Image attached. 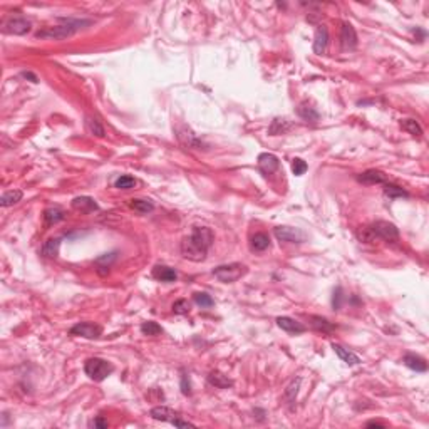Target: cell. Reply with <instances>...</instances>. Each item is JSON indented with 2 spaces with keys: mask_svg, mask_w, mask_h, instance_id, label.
<instances>
[{
  "mask_svg": "<svg viewBox=\"0 0 429 429\" xmlns=\"http://www.w3.org/2000/svg\"><path fill=\"white\" fill-rule=\"evenodd\" d=\"M329 44V30L325 25H319L315 32V40H313V52L315 54H324Z\"/></svg>",
  "mask_w": 429,
  "mask_h": 429,
  "instance_id": "ac0fdd59",
  "label": "cell"
},
{
  "mask_svg": "<svg viewBox=\"0 0 429 429\" xmlns=\"http://www.w3.org/2000/svg\"><path fill=\"white\" fill-rule=\"evenodd\" d=\"M59 248H61V238H49L40 248V253L47 258H55L59 255Z\"/></svg>",
  "mask_w": 429,
  "mask_h": 429,
  "instance_id": "7402d4cb",
  "label": "cell"
},
{
  "mask_svg": "<svg viewBox=\"0 0 429 429\" xmlns=\"http://www.w3.org/2000/svg\"><path fill=\"white\" fill-rule=\"evenodd\" d=\"M270 247V237L267 233H255L250 240V248L253 252H265Z\"/></svg>",
  "mask_w": 429,
  "mask_h": 429,
  "instance_id": "44dd1931",
  "label": "cell"
},
{
  "mask_svg": "<svg viewBox=\"0 0 429 429\" xmlns=\"http://www.w3.org/2000/svg\"><path fill=\"white\" fill-rule=\"evenodd\" d=\"M174 135H176V140L179 141V144L184 146L186 149H205V143L201 141V138H198L193 129L186 124H178L174 128Z\"/></svg>",
  "mask_w": 429,
  "mask_h": 429,
  "instance_id": "5b68a950",
  "label": "cell"
},
{
  "mask_svg": "<svg viewBox=\"0 0 429 429\" xmlns=\"http://www.w3.org/2000/svg\"><path fill=\"white\" fill-rule=\"evenodd\" d=\"M149 416L154 419V421H163V423H173L174 419L179 418V414L176 411H173L171 408H166V406H156L149 411Z\"/></svg>",
  "mask_w": 429,
  "mask_h": 429,
  "instance_id": "7c38bea8",
  "label": "cell"
},
{
  "mask_svg": "<svg viewBox=\"0 0 429 429\" xmlns=\"http://www.w3.org/2000/svg\"><path fill=\"white\" fill-rule=\"evenodd\" d=\"M340 302H342V288H337L334 292V300H332V303H334V308H340Z\"/></svg>",
  "mask_w": 429,
  "mask_h": 429,
  "instance_id": "ab89813d",
  "label": "cell"
},
{
  "mask_svg": "<svg viewBox=\"0 0 429 429\" xmlns=\"http://www.w3.org/2000/svg\"><path fill=\"white\" fill-rule=\"evenodd\" d=\"M374 233L376 240H384V242H396L399 238V230L394 223H389V221H376V223L369 225Z\"/></svg>",
  "mask_w": 429,
  "mask_h": 429,
  "instance_id": "8992f818",
  "label": "cell"
},
{
  "mask_svg": "<svg viewBox=\"0 0 429 429\" xmlns=\"http://www.w3.org/2000/svg\"><path fill=\"white\" fill-rule=\"evenodd\" d=\"M91 428H99V429H104V428H108L109 424H108V421H106V419H103V418H96L94 421H91V424H89Z\"/></svg>",
  "mask_w": 429,
  "mask_h": 429,
  "instance_id": "f35d334b",
  "label": "cell"
},
{
  "mask_svg": "<svg viewBox=\"0 0 429 429\" xmlns=\"http://www.w3.org/2000/svg\"><path fill=\"white\" fill-rule=\"evenodd\" d=\"M275 237L279 238L280 242L303 243L307 240V233L300 228H293V227H277Z\"/></svg>",
  "mask_w": 429,
  "mask_h": 429,
  "instance_id": "52a82bcc",
  "label": "cell"
},
{
  "mask_svg": "<svg viewBox=\"0 0 429 429\" xmlns=\"http://www.w3.org/2000/svg\"><path fill=\"white\" fill-rule=\"evenodd\" d=\"M310 320H312V327H313V329H317V330H322V332H332V330L335 329V325H334V324H330V322L327 320V319H324V317L313 315V317H310Z\"/></svg>",
  "mask_w": 429,
  "mask_h": 429,
  "instance_id": "f546056e",
  "label": "cell"
},
{
  "mask_svg": "<svg viewBox=\"0 0 429 429\" xmlns=\"http://www.w3.org/2000/svg\"><path fill=\"white\" fill-rule=\"evenodd\" d=\"M92 22L87 18H61V25H54L42 29L35 34L37 39H49V40H62L76 34L77 30L84 29L86 25H91Z\"/></svg>",
  "mask_w": 429,
  "mask_h": 429,
  "instance_id": "7a4b0ae2",
  "label": "cell"
},
{
  "mask_svg": "<svg viewBox=\"0 0 429 429\" xmlns=\"http://www.w3.org/2000/svg\"><path fill=\"white\" fill-rule=\"evenodd\" d=\"M208 382H210L211 386L218 387V389H227V387H232V386H233V382L230 381L227 376H223V374H221V372H218V371L210 372Z\"/></svg>",
  "mask_w": 429,
  "mask_h": 429,
  "instance_id": "603a6c76",
  "label": "cell"
},
{
  "mask_svg": "<svg viewBox=\"0 0 429 429\" xmlns=\"http://www.w3.org/2000/svg\"><path fill=\"white\" fill-rule=\"evenodd\" d=\"M277 325L282 330L288 332V334H302V332H305V325L292 319V317H279L277 319Z\"/></svg>",
  "mask_w": 429,
  "mask_h": 429,
  "instance_id": "5bb4252c",
  "label": "cell"
},
{
  "mask_svg": "<svg viewBox=\"0 0 429 429\" xmlns=\"http://www.w3.org/2000/svg\"><path fill=\"white\" fill-rule=\"evenodd\" d=\"M384 195L389 196V198H408L409 193L404 190V188L398 186V184H393V183H384Z\"/></svg>",
  "mask_w": 429,
  "mask_h": 429,
  "instance_id": "4316f807",
  "label": "cell"
},
{
  "mask_svg": "<svg viewBox=\"0 0 429 429\" xmlns=\"http://www.w3.org/2000/svg\"><path fill=\"white\" fill-rule=\"evenodd\" d=\"M403 362H404V366L409 367L411 371H416V372H426L428 371L426 361L419 356H414V354H406Z\"/></svg>",
  "mask_w": 429,
  "mask_h": 429,
  "instance_id": "d6986e66",
  "label": "cell"
},
{
  "mask_svg": "<svg viewBox=\"0 0 429 429\" xmlns=\"http://www.w3.org/2000/svg\"><path fill=\"white\" fill-rule=\"evenodd\" d=\"M307 168L308 166L303 159H300V158L292 159V171H293V174H297V176H302V174L307 171Z\"/></svg>",
  "mask_w": 429,
  "mask_h": 429,
  "instance_id": "74e56055",
  "label": "cell"
},
{
  "mask_svg": "<svg viewBox=\"0 0 429 429\" xmlns=\"http://www.w3.org/2000/svg\"><path fill=\"white\" fill-rule=\"evenodd\" d=\"M401 128H403L404 131H408L409 135H413V136H421L423 135V128L419 126V123L416 121V119H403V121H401Z\"/></svg>",
  "mask_w": 429,
  "mask_h": 429,
  "instance_id": "83f0119b",
  "label": "cell"
},
{
  "mask_svg": "<svg viewBox=\"0 0 429 429\" xmlns=\"http://www.w3.org/2000/svg\"><path fill=\"white\" fill-rule=\"evenodd\" d=\"M193 300H195L196 305L201 307V308H211L215 305V300L205 292H196L195 295H193Z\"/></svg>",
  "mask_w": 429,
  "mask_h": 429,
  "instance_id": "1f68e13d",
  "label": "cell"
},
{
  "mask_svg": "<svg viewBox=\"0 0 429 429\" xmlns=\"http://www.w3.org/2000/svg\"><path fill=\"white\" fill-rule=\"evenodd\" d=\"M86 128L87 131L91 133V135L98 136V138H103L104 136V126L101 124V121L98 118L94 116H87L86 118Z\"/></svg>",
  "mask_w": 429,
  "mask_h": 429,
  "instance_id": "484cf974",
  "label": "cell"
},
{
  "mask_svg": "<svg viewBox=\"0 0 429 429\" xmlns=\"http://www.w3.org/2000/svg\"><path fill=\"white\" fill-rule=\"evenodd\" d=\"M113 371H114L113 364L99 357H91L84 362V372L89 379L96 382H103L106 377L113 374Z\"/></svg>",
  "mask_w": 429,
  "mask_h": 429,
  "instance_id": "3957f363",
  "label": "cell"
},
{
  "mask_svg": "<svg viewBox=\"0 0 429 429\" xmlns=\"http://www.w3.org/2000/svg\"><path fill=\"white\" fill-rule=\"evenodd\" d=\"M64 218H66V215H64V211L61 208H57V206H52V208H47L44 211V221L47 225H55V223H59V221H62Z\"/></svg>",
  "mask_w": 429,
  "mask_h": 429,
  "instance_id": "cb8c5ba5",
  "label": "cell"
},
{
  "mask_svg": "<svg viewBox=\"0 0 429 429\" xmlns=\"http://www.w3.org/2000/svg\"><path fill=\"white\" fill-rule=\"evenodd\" d=\"M190 310H191V305L186 298H179V300L173 303V312L178 313V315H186V313H190Z\"/></svg>",
  "mask_w": 429,
  "mask_h": 429,
  "instance_id": "d590c367",
  "label": "cell"
},
{
  "mask_svg": "<svg viewBox=\"0 0 429 429\" xmlns=\"http://www.w3.org/2000/svg\"><path fill=\"white\" fill-rule=\"evenodd\" d=\"M247 272L248 270H247L245 265H242V264H228V265L216 267V269L213 270V275L223 284H233V282H237V280L242 279V277L245 275Z\"/></svg>",
  "mask_w": 429,
  "mask_h": 429,
  "instance_id": "277c9868",
  "label": "cell"
},
{
  "mask_svg": "<svg viewBox=\"0 0 429 429\" xmlns=\"http://www.w3.org/2000/svg\"><path fill=\"white\" fill-rule=\"evenodd\" d=\"M332 349H334V352L340 357V361L345 362L347 366H359V364H361V357H359L357 354L350 352L349 349L342 347L340 344H332Z\"/></svg>",
  "mask_w": 429,
  "mask_h": 429,
  "instance_id": "2e32d148",
  "label": "cell"
},
{
  "mask_svg": "<svg viewBox=\"0 0 429 429\" xmlns=\"http://www.w3.org/2000/svg\"><path fill=\"white\" fill-rule=\"evenodd\" d=\"M141 332L144 335H159V334H163V329H161V325L156 324V322L147 320L141 324Z\"/></svg>",
  "mask_w": 429,
  "mask_h": 429,
  "instance_id": "d6a6232c",
  "label": "cell"
},
{
  "mask_svg": "<svg viewBox=\"0 0 429 429\" xmlns=\"http://www.w3.org/2000/svg\"><path fill=\"white\" fill-rule=\"evenodd\" d=\"M181 391H183V394H190L191 391H190V381H188V386H186V374H183L181 376Z\"/></svg>",
  "mask_w": 429,
  "mask_h": 429,
  "instance_id": "b9f144b4",
  "label": "cell"
},
{
  "mask_svg": "<svg viewBox=\"0 0 429 429\" xmlns=\"http://www.w3.org/2000/svg\"><path fill=\"white\" fill-rule=\"evenodd\" d=\"M22 196H24V193H22L20 190L7 191V193H3L2 198H0V205H2L3 208H7V206H12V205H15V203L20 201Z\"/></svg>",
  "mask_w": 429,
  "mask_h": 429,
  "instance_id": "d4e9b609",
  "label": "cell"
},
{
  "mask_svg": "<svg viewBox=\"0 0 429 429\" xmlns=\"http://www.w3.org/2000/svg\"><path fill=\"white\" fill-rule=\"evenodd\" d=\"M135 184H136V179L133 176H129V174H121V176L114 181V186H116L118 190H131Z\"/></svg>",
  "mask_w": 429,
  "mask_h": 429,
  "instance_id": "836d02e7",
  "label": "cell"
},
{
  "mask_svg": "<svg viewBox=\"0 0 429 429\" xmlns=\"http://www.w3.org/2000/svg\"><path fill=\"white\" fill-rule=\"evenodd\" d=\"M258 168L264 174H272L280 168V161L275 154L272 153H262L258 156Z\"/></svg>",
  "mask_w": 429,
  "mask_h": 429,
  "instance_id": "8fae6325",
  "label": "cell"
},
{
  "mask_svg": "<svg viewBox=\"0 0 429 429\" xmlns=\"http://www.w3.org/2000/svg\"><path fill=\"white\" fill-rule=\"evenodd\" d=\"M288 129H290V124H288L287 119L277 118V119H274V123H272L269 133L272 136H277V135H284V133L288 131Z\"/></svg>",
  "mask_w": 429,
  "mask_h": 429,
  "instance_id": "f1b7e54d",
  "label": "cell"
},
{
  "mask_svg": "<svg viewBox=\"0 0 429 429\" xmlns=\"http://www.w3.org/2000/svg\"><path fill=\"white\" fill-rule=\"evenodd\" d=\"M298 387H300V379L292 381V384L287 387V391H285V399H287L288 403H293L295 396L298 393Z\"/></svg>",
  "mask_w": 429,
  "mask_h": 429,
  "instance_id": "8d00e7d4",
  "label": "cell"
},
{
  "mask_svg": "<svg viewBox=\"0 0 429 429\" xmlns=\"http://www.w3.org/2000/svg\"><path fill=\"white\" fill-rule=\"evenodd\" d=\"M297 114H298V116H300L305 123H312V124H315V123L320 119L319 113L315 111V108H312V106L307 104V103H302L300 106H298V108H297Z\"/></svg>",
  "mask_w": 429,
  "mask_h": 429,
  "instance_id": "ffe728a7",
  "label": "cell"
},
{
  "mask_svg": "<svg viewBox=\"0 0 429 429\" xmlns=\"http://www.w3.org/2000/svg\"><path fill=\"white\" fill-rule=\"evenodd\" d=\"M340 45H342L344 50L356 49V45H357V34H356V30H354V27L347 24V22L340 27Z\"/></svg>",
  "mask_w": 429,
  "mask_h": 429,
  "instance_id": "30bf717a",
  "label": "cell"
},
{
  "mask_svg": "<svg viewBox=\"0 0 429 429\" xmlns=\"http://www.w3.org/2000/svg\"><path fill=\"white\" fill-rule=\"evenodd\" d=\"M153 277L159 282H166V284H171V282H176L178 279V274L174 272V269H169L166 265H156L153 269Z\"/></svg>",
  "mask_w": 429,
  "mask_h": 429,
  "instance_id": "e0dca14e",
  "label": "cell"
},
{
  "mask_svg": "<svg viewBox=\"0 0 429 429\" xmlns=\"http://www.w3.org/2000/svg\"><path fill=\"white\" fill-rule=\"evenodd\" d=\"M129 206L133 210L140 211V213H149V211L154 210V205L149 200H131L129 201Z\"/></svg>",
  "mask_w": 429,
  "mask_h": 429,
  "instance_id": "4dcf8cb0",
  "label": "cell"
},
{
  "mask_svg": "<svg viewBox=\"0 0 429 429\" xmlns=\"http://www.w3.org/2000/svg\"><path fill=\"white\" fill-rule=\"evenodd\" d=\"M211 245H213V232L208 227H195L190 237L183 238L181 255L186 260L203 262L208 255Z\"/></svg>",
  "mask_w": 429,
  "mask_h": 429,
  "instance_id": "6da1fadb",
  "label": "cell"
},
{
  "mask_svg": "<svg viewBox=\"0 0 429 429\" xmlns=\"http://www.w3.org/2000/svg\"><path fill=\"white\" fill-rule=\"evenodd\" d=\"M71 335H77V337H86V339H99L103 334V327L92 322H79L69 330Z\"/></svg>",
  "mask_w": 429,
  "mask_h": 429,
  "instance_id": "ba28073f",
  "label": "cell"
},
{
  "mask_svg": "<svg viewBox=\"0 0 429 429\" xmlns=\"http://www.w3.org/2000/svg\"><path fill=\"white\" fill-rule=\"evenodd\" d=\"M72 208L81 213H91V211L99 210V205L89 196H79L72 200Z\"/></svg>",
  "mask_w": 429,
  "mask_h": 429,
  "instance_id": "9a60e30c",
  "label": "cell"
},
{
  "mask_svg": "<svg viewBox=\"0 0 429 429\" xmlns=\"http://www.w3.org/2000/svg\"><path fill=\"white\" fill-rule=\"evenodd\" d=\"M171 424H173V426H176V428H195V424H193V423L183 421L181 418H176Z\"/></svg>",
  "mask_w": 429,
  "mask_h": 429,
  "instance_id": "60d3db41",
  "label": "cell"
},
{
  "mask_svg": "<svg viewBox=\"0 0 429 429\" xmlns=\"http://www.w3.org/2000/svg\"><path fill=\"white\" fill-rule=\"evenodd\" d=\"M30 20H27L25 17H10L3 22V32L5 34H13V35H24L30 30Z\"/></svg>",
  "mask_w": 429,
  "mask_h": 429,
  "instance_id": "9c48e42d",
  "label": "cell"
},
{
  "mask_svg": "<svg viewBox=\"0 0 429 429\" xmlns=\"http://www.w3.org/2000/svg\"><path fill=\"white\" fill-rule=\"evenodd\" d=\"M357 181L364 184H384L387 181V174L379 171V169H367L357 176Z\"/></svg>",
  "mask_w": 429,
  "mask_h": 429,
  "instance_id": "4fadbf2b",
  "label": "cell"
},
{
  "mask_svg": "<svg viewBox=\"0 0 429 429\" xmlns=\"http://www.w3.org/2000/svg\"><path fill=\"white\" fill-rule=\"evenodd\" d=\"M22 77H29V79H32V82H39V79H37V76L35 74H32V72H22Z\"/></svg>",
  "mask_w": 429,
  "mask_h": 429,
  "instance_id": "ee69618b",
  "label": "cell"
},
{
  "mask_svg": "<svg viewBox=\"0 0 429 429\" xmlns=\"http://www.w3.org/2000/svg\"><path fill=\"white\" fill-rule=\"evenodd\" d=\"M366 426L367 428H386V424L377 423V421H369V423H366Z\"/></svg>",
  "mask_w": 429,
  "mask_h": 429,
  "instance_id": "7bdbcfd3",
  "label": "cell"
},
{
  "mask_svg": "<svg viewBox=\"0 0 429 429\" xmlns=\"http://www.w3.org/2000/svg\"><path fill=\"white\" fill-rule=\"evenodd\" d=\"M356 237L359 238V242H362V243H372V242H376V237H374V233H372V230H371V227H361V228H357V232H356Z\"/></svg>",
  "mask_w": 429,
  "mask_h": 429,
  "instance_id": "e575fe53",
  "label": "cell"
}]
</instances>
